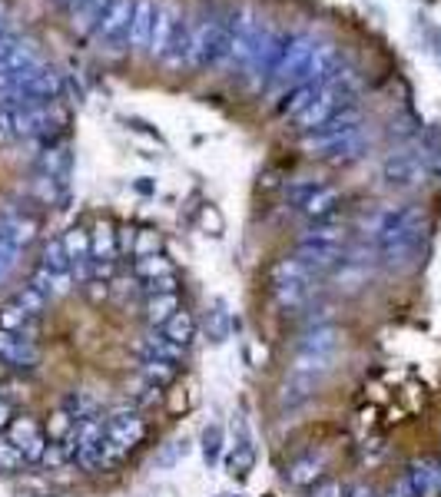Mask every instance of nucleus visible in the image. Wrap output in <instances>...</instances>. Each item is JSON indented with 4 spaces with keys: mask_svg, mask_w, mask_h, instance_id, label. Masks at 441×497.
<instances>
[{
    "mask_svg": "<svg viewBox=\"0 0 441 497\" xmlns=\"http://www.w3.org/2000/svg\"><path fill=\"white\" fill-rule=\"evenodd\" d=\"M339 202H342L339 189L328 186V183H319V186L303 199L299 212H303L305 219H312V223H328V216L339 209Z\"/></svg>",
    "mask_w": 441,
    "mask_h": 497,
    "instance_id": "4468645a",
    "label": "nucleus"
},
{
    "mask_svg": "<svg viewBox=\"0 0 441 497\" xmlns=\"http://www.w3.org/2000/svg\"><path fill=\"white\" fill-rule=\"evenodd\" d=\"M74 424H76L74 418L60 408L51 422H47V438H51V441H67V438L74 435Z\"/></svg>",
    "mask_w": 441,
    "mask_h": 497,
    "instance_id": "a18cd8bd",
    "label": "nucleus"
},
{
    "mask_svg": "<svg viewBox=\"0 0 441 497\" xmlns=\"http://www.w3.org/2000/svg\"><path fill=\"white\" fill-rule=\"evenodd\" d=\"M223 497H229V494H223Z\"/></svg>",
    "mask_w": 441,
    "mask_h": 497,
    "instance_id": "052dcab7",
    "label": "nucleus"
},
{
    "mask_svg": "<svg viewBox=\"0 0 441 497\" xmlns=\"http://www.w3.org/2000/svg\"><path fill=\"white\" fill-rule=\"evenodd\" d=\"M177 372H179V365H169V361H163V359H139V378L156 388L173 385V382H177Z\"/></svg>",
    "mask_w": 441,
    "mask_h": 497,
    "instance_id": "bb28decb",
    "label": "nucleus"
},
{
    "mask_svg": "<svg viewBox=\"0 0 441 497\" xmlns=\"http://www.w3.org/2000/svg\"><path fill=\"white\" fill-rule=\"evenodd\" d=\"M408 477H412V487H415L418 497H441V461H415L408 468Z\"/></svg>",
    "mask_w": 441,
    "mask_h": 497,
    "instance_id": "f3484780",
    "label": "nucleus"
},
{
    "mask_svg": "<svg viewBox=\"0 0 441 497\" xmlns=\"http://www.w3.org/2000/svg\"><path fill=\"white\" fill-rule=\"evenodd\" d=\"M74 422H83V418H93L97 414V398L87 395V391H74V395H67L63 398V405H60Z\"/></svg>",
    "mask_w": 441,
    "mask_h": 497,
    "instance_id": "e433bc0d",
    "label": "nucleus"
},
{
    "mask_svg": "<svg viewBox=\"0 0 441 497\" xmlns=\"http://www.w3.org/2000/svg\"><path fill=\"white\" fill-rule=\"evenodd\" d=\"M322 40L309 34V30H299V34H292L289 40V50H286V57L282 63L276 67V74L269 80V87L265 90H292L299 87L303 80H309V67H312V57L315 50H319Z\"/></svg>",
    "mask_w": 441,
    "mask_h": 497,
    "instance_id": "39448f33",
    "label": "nucleus"
},
{
    "mask_svg": "<svg viewBox=\"0 0 441 497\" xmlns=\"http://www.w3.org/2000/svg\"><path fill=\"white\" fill-rule=\"evenodd\" d=\"M345 497H375V491H372L368 485H355L345 491Z\"/></svg>",
    "mask_w": 441,
    "mask_h": 497,
    "instance_id": "4d7b16f0",
    "label": "nucleus"
},
{
    "mask_svg": "<svg viewBox=\"0 0 441 497\" xmlns=\"http://www.w3.org/2000/svg\"><path fill=\"white\" fill-rule=\"evenodd\" d=\"M189 53H193V24L179 17L177 34H173V40H169V50H166L163 63L166 67H173V70H179L183 63H189Z\"/></svg>",
    "mask_w": 441,
    "mask_h": 497,
    "instance_id": "b1692460",
    "label": "nucleus"
},
{
    "mask_svg": "<svg viewBox=\"0 0 441 497\" xmlns=\"http://www.w3.org/2000/svg\"><path fill=\"white\" fill-rule=\"evenodd\" d=\"M295 259L303 262L312 275H322V272H328V269H335V265L342 262V248L315 246V242H299V248H295Z\"/></svg>",
    "mask_w": 441,
    "mask_h": 497,
    "instance_id": "a211bd4d",
    "label": "nucleus"
},
{
    "mask_svg": "<svg viewBox=\"0 0 441 497\" xmlns=\"http://www.w3.org/2000/svg\"><path fill=\"white\" fill-rule=\"evenodd\" d=\"M385 497H418L415 487H412V477H408V474H402V477L391 485V491Z\"/></svg>",
    "mask_w": 441,
    "mask_h": 497,
    "instance_id": "864d4df0",
    "label": "nucleus"
},
{
    "mask_svg": "<svg viewBox=\"0 0 441 497\" xmlns=\"http://www.w3.org/2000/svg\"><path fill=\"white\" fill-rule=\"evenodd\" d=\"M114 0H83L80 7H76L74 13H70V20H74L76 30H83V34H93L97 30V24H100V17L106 13V7H110Z\"/></svg>",
    "mask_w": 441,
    "mask_h": 497,
    "instance_id": "c85d7f7f",
    "label": "nucleus"
},
{
    "mask_svg": "<svg viewBox=\"0 0 441 497\" xmlns=\"http://www.w3.org/2000/svg\"><path fill=\"white\" fill-rule=\"evenodd\" d=\"M53 4H57V7H60V11H67V17H70V13H74L76 7H80V4H83V0H53Z\"/></svg>",
    "mask_w": 441,
    "mask_h": 497,
    "instance_id": "13d9d810",
    "label": "nucleus"
},
{
    "mask_svg": "<svg viewBox=\"0 0 441 497\" xmlns=\"http://www.w3.org/2000/svg\"><path fill=\"white\" fill-rule=\"evenodd\" d=\"M40 166H43V176L51 179H67L70 176V149L67 146H51L43 156H40Z\"/></svg>",
    "mask_w": 441,
    "mask_h": 497,
    "instance_id": "c9c22d12",
    "label": "nucleus"
},
{
    "mask_svg": "<svg viewBox=\"0 0 441 497\" xmlns=\"http://www.w3.org/2000/svg\"><path fill=\"white\" fill-rule=\"evenodd\" d=\"M163 335L169 338V342H177L179 348H186L189 342L196 338V319H193L186 309H179L177 315L163 325Z\"/></svg>",
    "mask_w": 441,
    "mask_h": 497,
    "instance_id": "c756f323",
    "label": "nucleus"
},
{
    "mask_svg": "<svg viewBox=\"0 0 441 497\" xmlns=\"http://www.w3.org/2000/svg\"><path fill=\"white\" fill-rule=\"evenodd\" d=\"M272 292H276V302L282 309H303L309 302L312 282H282V286H272Z\"/></svg>",
    "mask_w": 441,
    "mask_h": 497,
    "instance_id": "f704fd0d",
    "label": "nucleus"
},
{
    "mask_svg": "<svg viewBox=\"0 0 441 497\" xmlns=\"http://www.w3.org/2000/svg\"><path fill=\"white\" fill-rule=\"evenodd\" d=\"M163 252V236L156 229H137L133 236V256L143 259V256H160Z\"/></svg>",
    "mask_w": 441,
    "mask_h": 497,
    "instance_id": "58836bf2",
    "label": "nucleus"
},
{
    "mask_svg": "<svg viewBox=\"0 0 441 497\" xmlns=\"http://www.w3.org/2000/svg\"><path fill=\"white\" fill-rule=\"evenodd\" d=\"M229 47H232V13H213L193 24V53L189 67L196 70H216L226 67Z\"/></svg>",
    "mask_w": 441,
    "mask_h": 497,
    "instance_id": "f257e3e1",
    "label": "nucleus"
},
{
    "mask_svg": "<svg viewBox=\"0 0 441 497\" xmlns=\"http://www.w3.org/2000/svg\"><path fill=\"white\" fill-rule=\"evenodd\" d=\"M315 382H319V378L289 372L286 385H282V395H279V405H282V408H295V405L309 401V398H312V391H315Z\"/></svg>",
    "mask_w": 441,
    "mask_h": 497,
    "instance_id": "393cba45",
    "label": "nucleus"
},
{
    "mask_svg": "<svg viewBox=\"0 0 441 497\" xmlns=\"http://www.w3.org/2000/svg\"><path fill=\"white\" fill-rule=\"evenodd\" d=\"M252 464H256V451L242 441V445H236V451H229L226 471L232 474V477H246V474L252 471Z\"/></svg>",
    "mask_w": 441,
    "mask_h": 497,
    "instance_id": "4c0bfd02",
    "label": "nucleus"
},
{
    "mask_svg": "<svg viewBox=\"0 0 441 497\" xmlns=\"http://www.w3.org/2000/svg\"><path fill=\"white\" fill-rule=\"evenodd\" d=\"M200 223H202V229H209L213 236H219V233H223V216H219L213 206H206V209H202Z\"/></svg>",
    "mask_w": 441,
    "mask_h": 497,
    "instance_id": "3c124183",
    "label": "nucleus"
},
{
    "mask_svg": "<svg viewBox=\"0 0 441 497\" xmlns=\"http://www.w3.org/2000/svg\"><path fill=\"white\" fill-rule=\"evenodd\" d=\"M0 236L24 252V248L37 239V219L27 216L24 209H7L0 216Z\"/></svg>",
    "mask_w": 441,
    "mask_h": 497,
    "instance_id": "f8f14e48",
    "label": "nucleus"
},
{
    "mask_svg": "<svg viewBox=\"0 0 441 497\" xmlns=\"http://www.w3.org/2000/svg\"><path fill=\"white\" fill-rule=\"evenodd\" d=\"M34 322H37V319H30L17 302H7V305L0 309V328H4V332H13V335H24V338H30V342H37V338H34V332H37Z\"/></svg>",
    "mask_w": 441,
    "mask_h": 497,
    "instance_id": "a878e982",
    "label": "nucleus"
},
{
    "mask_svg": "<svg viewBox=\"0 0 441 497\" xmlns=\"http://www.w3.org/2000/svg\"><path fill=\"white\" fill-rule=\"evenodd\" d=\"M133 236H137V229H116V248H120V256L133 252Z\"/></svg>",
    "mask_w": 441,
    "mask_h": 497,
    "instance_id": "5fc2aeb1",
    "label": "nucleus"
},
{
    "mask_svg": "<svg viewBox=\"0 0 441 497\" xmlns=\"http://www.w3.org/2000/svg\"><path fill=\"white\" fill-rule=\"evenodd\" d=\"M13 302H17V305H20V309L30 315V319H37L40 312H43V305H47V296H43V292H37L34 286H24L20 292H17V296H13Z\"/></svg>",
    "mask_w": 441,
    "mask_h": 497,
    "instance_id": "79ce46f5",
    "label": "nucleus"
},
{
    "mask_svg": "<svg viewBox=\"0 0 441 497\" xmlns=\"http://www.w3.org/2000/svg\"><path fill=\"white\" fill-rule=\"evenodd\" d=\"M137 351H139V359H163V361H169V365H179L186 348H179L177 342H169L163 332L153 328V332H146V335L137 342Z\"/></svg>",
    "mask_w": 441,
    "mask_h": 497,
    "instance_id": "6ab92c4d",
    "label": "nucleus"
},
{
    "mask_svg": "<svg viewBox=\"0 0 441 497\" xmlns=\"http://www.w3.org/2000/svg\"><path fill=\"white\" fill-rule=\"evenodd\" d=\"M90 256H93V262H116L120 248H116L114 223L100 219V223L90 229Z\"/></svg>",
    "mask_w": 441,
    "mask_h": 497,
    "instance_id": "4be33fe9",
    "label": "nucleus"
},
{
    "mask_svg": "<svg viewBox=\"0 0 441 497\" xmlns=\"http://www.w3.org/2000/svg\"><path fill=\"white\" fill-rule=\"evenodd\" d=\"M83 288H87L90 302H103L110 296V282H103V279H90V282H83Z\"/></svg>",
    "mask_w": 441,
    "mask_h": 497,
    "instance_id": "603ef678",
    "label": "nucleus"
},
{
    "mask_svg": "<svg viewBox=\"0 0 441 497\" xmlns=\"http://www.w3.org/2000/svg\"><path fill=\"white\" fill-rule=\"evenodd\" d=\"M382 179L395 189H412L425 179V166H421L415 153L398 149V153H391L389 160L382 162Z\"/></svg>",
    "mask_w": 441,
    "mask_h": 497,
    "instance_id": "1a4fd4ad",
    "label": "nucleus"
},
{
    "mask_svg": "<svg viewBox=\"0 0 441 497\" xmlns=\"http://www.w3.org/2000/svg\"><path fill=\"white\" fill-rule=\"evenodd\" d=\"M30 286L37 288V292H43L47 302H51V298H63L74 292V272H51V269L37 265L34 275H30Z\"/></svg>",
    "mask_w": 441,
    "mask_h": 497,
    "instance_id": "412c9836",
    "label": "nucleus"
},
{
    "mask_svg": "<svg viewBox=\"0 0 441 497\" xmlns=\"http://www.w3.org/2000/svg\"><path fill=\"white\" fill-rule=\"evenodd\" d=\"M322 90H326V83H322L319 76H309V80H303L299 87H292V90H286V93H282V103H279V113H282V116H292V120H295L299 113L309 110V106H312L315 97H319Z\"/></svg>",
    "mask_w": 441,
    "mask_h": 497,
    "instance_id": "2eb2a0df",
    "label": "nucleus"
},
{
    "mask_svg": "<svg viewBox=\"0 0 441 497\" xmlns=\"http://www.w3.org/2000/svg\"><path fill=\"white\" fill-rule=\"evenodd\" d=\"M130 17H133V0H114L100 17L93 37L106 53H123L130 47Z\"/></svg>",
    "mask_w": 441,
    "mask_h": 497,
    "instance_id": "0eeeda50",
    "label": "nucleus"
},
{
    "mask_svg": "<svg viewBox=\"0 0 441 497\" xmlns=\"http://www.w3.org/2000/svg\"><path fill=\"white\" fill-rule=\"evenodd\" d=\"M17 259H20V248L11 246L7 239L0 236V282H7V275L13 272V265H17Z\"/></svg>",
    "mask_w": 441,
    "mask_h": 497,
    "instance_id": "de8ad7c7",
    "label": "nucleus"
},
{
    "mask_svg": "<svg viewBox=\"0 0 441 497\" xmlns=\"http://www.w3.org/2000/svg\"><path fill=\"white\" fill-rule=\"evenodd\" d=\"M269 279H272V286H282V282H312L315 275L292 256V259H279L276 265L269 269Z\"/></svg>",
    "mask_w": 441,
    "mask_h": 497,
    "instance_id": "7c9ffc66",
    "label": "nucleus"
},
{
    "mask_svg": "<svg viewBox=\"0 0 441 497\" xmlns=\"http://www.w3.org/2000/svg\"><path fill=\"white\" fill-rule=\"evenodd\" d=\"M4 34H7V11L0 7V37H4Z\"/></svg>",
    "mask_w": 441,
    "mask_h": 497,
    "instance_id": "bf43d9fd",
    "label": "nucleus"
},
{
    "mask_svg": "<svg viewBox=\"0 0 441 497\" xmlns=\"http://www.w3.org/2000/svg\"><path fill=\"white\" fill-rule=\"evenodd\" d=\"M312 497H345V487L335 477H319L312 485Z\"/></svg>",
    "mask_w": 441,
    "mask_h": 497,
    "instance_id": "09e8293b",
    "label": "nucleus"
},
{
    "mask_svg": "<svg viewBox=\"0 0 441 497\" xmlns=\"http://www.w3.org/2000/svg\"><path fill=\"white\" fill-rule=\"evenodd\" d=\"M60 123L53 103H0V139H37Z\"/></svg>",
    "mask_w": 441,
    "mask_h": 497,
    "instance_id": "f03ea898",
    "label": "nucleus"
},
{
    "mask_svg": "<svg viewBox=\"0 0 441 497\" xmlns=\"http://www.w3.org/2000/svg\"><path fill=\"white\" fill-rule=\"evenodd\" d=\"M362 130V106L358 103H349V106H342L339 113H332L326 123L315 126V130H309V133H303V149L305 153H328L332 146H339L342 139L355 137Z\"/></svg>",
    "mask_w": 441,
    "mask_h": 497,
    "instance_id": "423d86ee",
    "label": "nucleus"
},
{
    "mask_svg": "<svg viewBox=\"0 0 441 497\" xmlns=\"http://www.w3.org/2000/svg\"><path fill=\"white\" fill-rule=\"evenodd\" d=\"M133 275H137L139 282H156L163 275H173V262L166 259L163 252L160 256H143V259L133 262Z\"/></svg>",
    "mask_w": 441,
    "mask_h": 497,
    "instance_id": "2f4dec72",
    "label": "nucleus"
},
{
    "mask_svg": "<svg viewBox=\"0 0 441 497\" xmlns=\"http://www.w3.org/2000/svg\"><path fill=\"white\" fill-rule=\"evenodd\" d=\"M339 338L342 332L335 325H315L312 332L299 342V355H326V359H335Z\"/></svg>",
    "mask_w": 441,
    "mask_h": 497,
    "instance_id": "aec40b11",
    "label": "nucleus"
},
{
    "mask_svg": "<svg viewBox=\"0 0 441 497\" xmlns=\"http://www.w3.org/2000/svg\"><path fill=\"white\" fill-rule=\"evenodd\" d=\"M362 149H366V133L358 130L355 137H349V139H342L339 146H332L328 153H322L332 166H345V162H355L358 156H362Z\"/></svg>",
    "mask_w": 441,
    "mask_h": 497,
    "instance_id": "473e14b6",
    "label": "nucleus"
},
{
    "mask_svg": "<svg viewBox=\"0 0 441 497\" xmlns=\"http://www.w3.org/2000/svg\"><path fill=\"white\" fill-rule=\"evenodd\" d=\"M269 34H272V27L265 24L252 4L232 11V47H229V60H226L229 70H249L256 53L269 40Z\"/></svg>",
    "mask_w": 441,
    "mask_h": 497,
    "instance_id": "7ed1b4c3",
    "label": "nucleus"
},
{
    "mask_svg": "<svg viewBox=\"0 0 441 497\" xmlns=\"http://www.w3.org/2000/svg\"><path fill=\"white\" fill-rule=\"evenodd\" d=\"M177 272L173 275H163V279H156V282H146V296H163V292H177Z\"/></svg>",
    "mask_w": 441,
    "mask_h": 497,
    "instance_id": "8fccbe9b",
    "label": "nucleus"
},
{
    "mask_svg": "<svg viewBox=\"0 0 441 497\" xmlns=\"http://www.w3.org/2000/svg\"><path fill=\"white\" fill-rule=\"evenodd\" d=\"M43 57H40L37 43L20 34H4L0 37V74H27V70H37Z\"/></svg>",
    "mask_w": 441,
    "mask_h": 497,
    "instance_id": "6e6552de",
    "label": "nucleus"
},
{
    "mask_svg": "<svg viewBox=\"0 0 441 497\" xmlns=\"http://www.w3.org/2000/svg\"><path fill=\"white\" fill-rule=\"evenodd\" d=\"M7 441L20 447V454L27 458V464H40L43 451L51 445V438L40 431V424L34 418H13V424L7 428Z\"/></svg>",
    "mask_w": 441,
    "mask_h": 497,
    "instance_id": "9d476101",
    "label": "nucleus"
},
{
    "mask_svg": "<svg viewBox=\"0 0 441 497\" xmlns=\"http://www.w3.org/2000/svg\"><path fill=\"white\" fill-rule=\"evenodd\" d=\"M70 461H74V454L67 451V445H63V441H51L47 451H43V458H40V464H43L47 471H63Z\"/></svg>",
    "mask_w": 441,
    "mask_h": 497,
    "instance_id": "37998d69",
    "label": "nucleus"
},
{
    "mask_svg": "<svg viewBox=\"0 0 441 497\" xmlns=\"http://www.w3.org/2000/svg\"><path fill=\"white\" fill-rule=\"evenodd\" d=\"M40 265H43V269H51V272H70V259H67V252H63L60 239H51V242L43 246Z\"/></svg>",
    "mask_w": 441,
    "mask_h": 497,
    "instance_id": "ea45409f",
    "label": "nucleus"
},
{
    "mask_svg": "<svg viewBox=\"0 0 441 497\" xmlns=\"http://www.w3.org/2000/svg\"><path fill=\"white\" fill-rule=\"evenodd\" d=\"M0 361L11 365V368H37L40 348H37V342H30V338L13 335V332H4V328H0Z\"/></svg>",
    "mask_w": 441,
    "mask_h": 497,
    "instance_id": "9b49d317",
    "label": "nucleus"
},
{
    "mask_svg": "<svg viewBox=\"0 0 441 497\" xmlns=\"http://www.w3.org/2000/svg\"><path fill=\"white\" fill-rule=\"evenodd\" d=\"M177 24H179V11L173 4H160L156 7V24H153V37H150V53L153 57H160L163 60L166 50H169V40L177 34Z\"/></svg>",
    "mask_w": 441,
    "mask_h": 497,
    "instance_id": "dca6fc26",
    "label": "nucleus"
},
{
    "mask_svg": "<svg viewBox=\"0 0 441 497\" xmlns=\"http://www.w3.org/2000/svg\"><path fill=\"white\" fill-rule=\"evenodd\" d=\"M27 458L20 454V447L11 445L7 438H0V474H17L24 471Z\"/></svg>",
    "mask_w": 441,
    "mask_h": 497,
    "instance_id": "a19ab883",
    "label": "nucleus"
},
{
    "mask_svg": "<svg viewBox=\"0 0 441 497\" xmlns=\"http://www.w3.org/2000/svg\"><path fill=\"white\" fill-rule=\"evenodd\" d=\"M219 451H223V428H219V424H209V428L202 431V458H206V464H216V461H219Z\"/></svg>",
    "mask_w": 441,
    "mask_h": 497,
    "instance_id": "c03bdc74",
    "label": "nucleus"
},
{
    "mask_svg": "<svg viewBox=\"0 0 441 497\" xmlns=\"http://www.w3.org/2000/svg\"><path fill=\"white\" fill-rule=\"evenodd\" d=\"M156 7L153 0H133V17H130V50H150L153 24H156Z\"/></svg>",
    "mask_w": 441,
    "mask_h": 497,
    "instance_id": "ddd939ff",
    "label": "nucleus"
},
{
    "mask_svg": "<svg viewBox=\"0 0 441 497\" xmlns=\"http://www.w3.org/2000/svg\"><path fill=\"white\" fill-rule=\"evenodd\" d=\"M289 485L295 487H312L319 477H322V458H299L295 464H289Z\"/></svg>",
    "mask_w": 441,
    "mask_h": 497,
    "instance_id": "72a5a7b5",
    "label": "nucleus"
},
{
    "mask_svg": "<svg viewBox=\"0 0 441 497\" xmlns=\"http://www.w3.org/2000/svg\"><path fill=\"white\" fill-rule=\"evenodd\" d=\"M315 186H319V179H312V176H299V179H292L289 186H286V196H289V202L299 209V206H303V199L309 196Z\"/></svg>",
    "mask_w": 441,
    "mask_h": 497,
    "instance_id": "49530a36",
    "label": "nucleus"
},
{
    "mask_svg": "<svg viewBox=\"0 0 441 497\" xmlns=\"http://www.w3.org/2000/svg\"><path fill=\"white\" fill-rule=\"evenodd\" d=\"M11 424H13V408L0 398V431H7Z\"/></svg>",
    "mask_w": 441,
    "mask_h": 497,
    "instance_id": "6e6d98bb",
    "label": "nucleus"
},
{
    "mask_svg": "<svg viewBox=\"0 0 441 497\" xmlns=\"http://www.w3.org/2000/svg\"><path fill=\"white\" fill-rule=\"evenodd\" d=\"M345 225H335V223H315L312 229H305V236L299 242H315V246H328V248H342L345 246Z\"/></svg>",
    "mask_w": 441,
    "mask_h": 497,
    "instance_id": "cd10ccee",
    "label": "nucleus"
},
{
    "mask_svg": "<svg viewBox=\"0 0 441 497\" xmlns=\"http://www.w3.org/2000/svg\"><path fill=\"white\" fill-rule=\"evenodd\" d=\"M183 309L179 305V292H163V296H146V305H143V312H146V322L153 325V328H163L177 312Z\"/></svg>",
    "mask_w": 441,
    "mask_h": 497,
    "instance_id": "5701e85b",
    "label": "nucleus"
},
{
    "mask_svg": "<svg viewBox=\"0 0 441 497\" xmlns=\"http://www.w3.org/2000/svg\"><path fill=\"white\" fill-rule=\"evenodd\" d=\"M146 435V422L137 411H114L106 418V435H103V468H114L143 441Z\"/></svg>",
    "mask_w": 441,
    "mask_h": 497,
    "instance_id": "20e7f679",
    "label": "nucleus"
}]
</instances>
